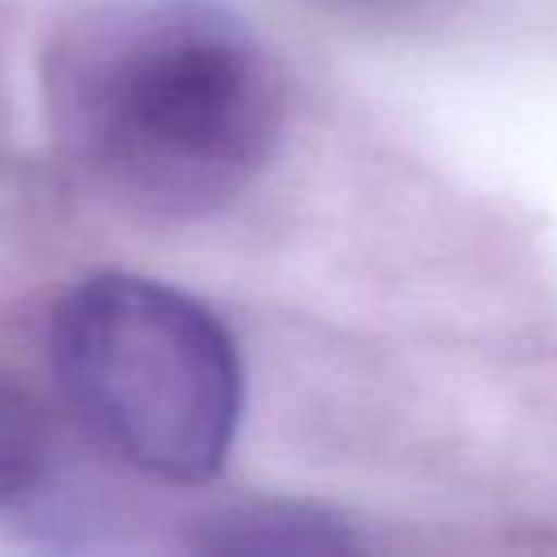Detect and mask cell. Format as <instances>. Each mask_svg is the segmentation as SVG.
<instances>
[{
  "label": "cell",
  "instance_id": "6da1fadb",
  "mask_svg": "<svg viewBox=\"0 0 557 557\" xmlns=\"http://www.w3.org/2000/svg\"><path fill=\"white\" fill-rule=\"evenodd\" d=\"M39 74L65 165L135 218L231 205L278 144L274 61L218 0L87 4L57 26Z\"/></svg>",
  "mask_w": 557,
  "mask_h": 557
},
{
  "label": "cell",
  "instance_id": "7a4b0ae2",
  "mask_svg": "<svg viewBox=\"0 0 557 557\" xmlns=\"http://www.w3.org/2000/svg\"><path fill=\"white\" fill-rule=\"evenodd\" d=\"M48 352L70 409L131 470L165 483L222 470L244 370L209 305L148 274H87L57 305Z\"/></svg>",
  "mask_w": 557,
  "mask_h": 557
},
{
  "label": "cell",
  "instance_id": "3957f363",
  "mask_svg": "<svg viewBox=\"0 0 557 557\" xmlns=\"http://www.w3.org/2000/svg\"><path fill=\"white\" fill-rule=\"evenodd\" d=\"M213 553H344L357 540L348 527L331 513L305 509V505H239L209 518V531L200 535Z\"/></svg>",
  "mask_w": 557,
  "mask_h": 557
},
{
  "label": "cell",
  "instance_id": "277c9868",
  "mask_svg": "<svg viewBox=\"0 0 557 557\" xmlns=\"http://www.w3.org/2000/svg\"><path fill=\"white\" fill-rule=\"evenodd\" d=\"M44 413L22 387V379L0 366V509L35 487V479L44 474Z\"/></svg>",
  "mask_w": 557,
  "mask_h": 557
},
{
  "label": "cell",
  "instance_id": "5b68a950",
  "mask_svg": "<svg viewBox=\"0 0 557 557\" xmlns=\"http://www.w3.org/2000/svg\"><path fill=\"white\" fill-rule=\"evenodd\" d=\"M335 9H348L357 17H405L413 9H422L426 0H331Z\"/></svg>",
  "mask_w": 557,
  "mask_h": 557
}]
</instances>
